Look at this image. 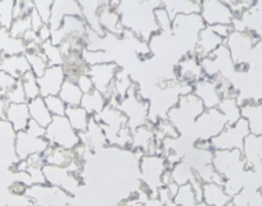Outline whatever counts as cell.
Instances as JSON below:
<instances>
[{
    "instance_id": "d4e9b609",
    "label": "cell",
    "mask_w": 262,
    "mask_h": 206,
    "mask_svg": "<svg viewBox=\"0 0 262 206\" xmlns=\"http://www.w3.org/2000/svg\"><path fill=\"white\" fill-rule=\"evenodd\" d=\"M202 203L208 206L231 205V196L224 188L223 183L207 182L203 183Z\"/></svg>"
},
{
    "instance_id": "f6af8a7d",
    "label": "cell",
    "mask_w": 262,
    "mask_h": 206,
    "mask_svg": "<svg viewBox=\"0 0 262 206\" xmlns=\"http://www.w3.org/2000/svg\"><path fill=\"white\" fill-rule=\"evenodd\" d=\"M32 2H34V7L37 11V13L41 16L42 21L45 24H49L50 14H52V7L55 0H32Z\"/></svg>"
},
{
    "instance_id": "e575fe53",
    "label": "cell",
    "mask_w": 262,
    "mask_h": 206,
    "mask_svg": "<svg viewBox=\"0 0 262 206\" xmlns=\"http://www.w3.org/2000/svg\"><path fill=\"white\" fill-rule=\"evenodd\" d=\"M171 170V177L172 180L176 184H186V183H191V180L194 178H196L195 172H194L193 168L190 167V164L185 161V160H181V161L176 162L175 165L170 168Z\"/></svg>"
},
{
    "instance_id": "e0dca14e",
    "label": "cell",
    "mask_w": 262,
    "mask_h": 206,
    "mask_svg": "<svg viewBox=\"0 0 262 206\" xmlns=\"http://www.w3.org/2000/svg\"><path fill=\"white\" fill-rule=\"evenodd\" d=\"M16 153L19 160H25L32 155H44L50 147L49 142L45 137H39L27 130L17 132L16 135Z\"/></svg>"
},
{
    "instance_id": "7402d4cb",
    "label": "cell",
    "mask_w": 262,
    "mask_h": 206,
    "mask_svg": "<svg viewBox=\"0 0 262 206\" xmlns=\"http://www.w3.org/2000/svg\"><path fill=\"white\" fill-rule=\"evenodd\" d=\"M80 137H81L82 145L86 146L93 153L99 152L100 150L110 146L102 125L97 121V119L94 116H92V119H90L86 132L84 134H80Z\"/></svg>"
},
{
    "instance_id": "b9f144b4",
    "label": "cell",
    "mask_w": 262,
    "mask_h": 206,
    "mask_svg": "<svg viewBox=\"0 0 262 206\" xmlns=\"http://www.w3.org/2000/svg\"><path fill=\"white\" fill-rule=\"evenodd\" d=\"M44 99L45 103H47V107L49 109L50 114L53 116H64L67 105L60 99L59 95H47V97H44Z\"/></svg>"
},
{
    "instance_id": "d6986e66",
    "label": "cell",
    "mask_w": 262,
    "mask_h": 206,
    "mask_svg": "<svg viewBox=\"0 0 262 206\" xmlns=\"http://www.w3.org/2000/svg\"><path fill=\"white\" fill-rule=\"evenodd\" d=\"M66 77H67V75H66L64 66L48 67L44 74L37 77V84H39L41 97L58 94Z\"/></svg>"
},
{
    "instance_id": "8d00e7d4",
    "label": "cell",
    "mask_w": 262,
    "mask_h": 206,
    "mask_svg": "<svg viewBox=\"0 0 262 206\" xmlns=\"http://www.w3.org/2000/svg\"><path fill=\"white\" fill-rule=\"evenodd\" d=\"M40 48H41V52L47 57L49 66H64L66 57L59 45L54 44L52 40H48V42L42 43Z\"/></svg>"
},
{
    "instance_id": "277c9868",
    "label": "cell",
    "mask_w": 262,
    "mask_h": 206,
    "mask_svg": "<svg viewBox=\"0 0 262 206\" xmlns=\"http://www.w3.org/2000/svg\"><path fill=\"white\" fill-rule=\"evenodd\" d=\"M165 155L162 153H144L139 159V174L142 184L149 191L150 197L157 196L158 188L162 187V178L168 169Z\"/></svg>"
},
{
    "instance_id": "f35d334b",
    "label": "cell",
    "mask_w": 262,
    "mask_h": 206,
    "mask_svg": "<svg viewBox=\"0 0 262 206\" xmlns=\"http://www.w3.org/2000/svg\"><path fill=\"white\" fill-rule=\"evenodd\" d=\"M22 81V85H24V89H25V94H26L27 98V102L34 98H37L40 94V88L39 84H37V76L34 74V72L30 70L27 71L24 76L19 79Z\"/></svg>"
},
{
    "instance_id": "7bdbcfd3",
    "label": "cell",
    "mask_w": 262,
    "mask_h": 206,
    "mask_svg": "<svg viewBox=\"0 0 262 206\" xmlns=\"http://www.w3.org/2000/svg\"><path fill=\"white\" fill-rule=\"evenodd\" d=\"M155 18L160 31H171L172 26V18L165 7L160 6L155 9Z\"/></svg>"
},
{
    "instance_id": "f1b7e54d",
    "label": "cell",
    "mask_w": 262,
    "mask_h": 206,
    "mask_svg": "<svg viewBox=\"0 0 262 206\" xmlns=\"http://www.w3.org/2000/svg\"><path fill=\"white\" fill-rule=\"evenodd\" d=\"M27 105H29V112L31 120H34L35 122L40 124L41 127L47 128L49 125V122L52 121L53 115L50 114L49 109L47 107L44 97L39 95L37 98L29 100Z\"/></svg>"
},
{
    "instance_id": "ab89813d",
    "label": "cell",
    "mask_w": 262,
    "mask_h": 206,
    "mask_svg": "<svg viewBox=\"0 0 262 206\" xmlns=\"http://www.w3.org/2000/svg\"><path fill=\"white\" fill-rule=\"evenodd\" d=\"M14 3L16 0H0V26L4 29L9 30L14 19Z\"/></svg>"
},
{
    "instance_id": "ffe728a7",
    "label": "cell",
    "mask_w": 262,
    "mask_h": 206,
    "mask_svg": "<svg viewBox=\"0 0 262 206\" xmlns=\"http://www.w3.org/2000/svg\"><path fill=\"white\" fill-rule=\"evenodd\" d=\"M244 161L248 169L259 173L262 170V135L249 133L244 139L243 148Z\"/></svg>"
},
{
    "instance_id": "1f68e13d",
    "label": "cell",
    "mask_w": 262,
    "mask_h": 206,
    "mask_svg": "<svg viewBox=\"0 0 262 206\" xmlns=\"http://www.w3.org/2000/svg\"><path fill=\"white\" fill-rule=\"evenodd\" d=\"M58 95H59L60 99L67 106H80L84 93H82V90L80 89V87L77 85V83L75 80L70 79V77H66Z\"/></svg>"
},
{
    "instance_id": "7c38bea8",
    "label": "cell",
    "mask_w": 262,
    "mask_h": 206,
    "mask_svg": "<svg viewBox=\"0 0 262 206\" xmlns=\"http://www.w3.org/2000/svg\"><path fill=\"white\" fill-rule=\"evenodd\" d=\"M120 70L121 66L117 62L111 61L90 65L86 67V74L92 77L95 89L99 90L107 99H110L113 95V81Z\"/></svg>"
},
{
    "instance_id": "484cf974",
    "label": "cell",
    "mask_w": 262,
    "mask_h": 206,
    "mask_svg": "<svg viewBox=\"0 0 262 206\" xmlns=\"http://www.w3.org/2000/svg\"><path fill=\"white\" fill-rule=\"evenodd\" d=\"M30 70H31L30 69V64L25 53L3 56V59L0 62V71L7 72V74L11 75L17 80L21 79Z\"/></svg>"
},
{
    "instance_id": "74e56055",
    "label": "cell",
    "mask_w": 262,
    "mask_h": 206,
    "mask_svg": "<svg viewBox=\"0 0 262 206\" xmlns=\"http://www.w3.org/2000/svg\"><path fill=\"white\" fill-rule=\"evenodd\" d=\"M173 203H175L176 206L200 205V202L196 200L195 192H194V188L193 186H191V183L179 186L178 192L173 196Z\"/></svg>"
},
{
    "instance_id": "30bf717a",
    "label": "cell",
    "mask_w": 262,
    "mask_h": 206,
    "mask_svg": "<svg viewBox=\"0 0 262 206\" xmlns=\"http://www.w3.org/2000/svg\"><path fill=\"white\" fill-rule=\"evenodd\" d=\"M248 122L241 117L235 124L226 125L225 129L210 140L212 150H242L244 139L249 134Z\"/></svg>"
},
{
    "instance_id": "681fc988",
    "label": "cell",
    "mask_w": 262,
    "mask_h": 206,
    "mask_svg": "<svg viewBox=\"0 0 262 206\" xmlns=\"http://www.w3.org/2000/svg\"><path fill=\"white\" fill-rule=\"evenodd\" d=\"M52 27L49 26V24H44L39 29V31H37V37H39V42L44 43V42H48V40L52 39Z\"/></svg>"
},
{
    "instance_id": "5bb4252c",
    "label": "cell",
    "mask_w": 262,
    "mask_h": 206,
    "mask_svg": "<svg viewBox=\"0 0 262 206\" xmlns=\"http://www.w3.org/2000/svg\"><path fill=\"white\" fill-rule=\"evenodd\" d=\"M200 6V14L202 16L206 26H212L217 24L233 25L235 19V13L231 7L221 0H201Z\"/></svg>"
},
{
    "instance_id": "6da1fadb",
    "label": "cell",
    "mask_w": 262,
    "mask_h": 206,
    "mask_svg": "<svg viewBox=\"0 0 262 206\" xmlns=\"http://www.w3.org/2000/svg\"><path fill=\"white\" fill-rule=\"evenodd\" d=\"M160 6H162L161 0H120L115 9L120 14L123 30L148 42L160 31L155 18V9Z\"/></svg>"
},
{
    "instance_id": "3957f363",
    "label": "cell",
    "mask_w": 262,
    "mask_h": 206,
    "mask_svg": "<svg viewBox=\"0 0 262 206\" xmlns=\"http://www.w3.org/2000/svg\"><path fill=\"white\" fill-rule=\"evenodd\" d=\"M205 27L200 13H179L173 17L171 34L184 56L194 53L198 37Z\"/></svg>"
},
{
    "instance_id": "9c48e42d",
    "label": "cell",
    "mask_w": 262,
    "mask_h": 206,
    "mask_svg": "<svg viewBox=\"0 0 262 206\" xmlns=\"http://www.w3.org/2000/svg\"><path fill=\"white\" fill-rule=\"evenodd\" d=\"M225 116L221 114L217 107L215 109H206L200 116L196 117L195 122L193 125V139L195 142L198 140H206L210 142L212 138L220 134L226 128Z\"/></svg>"
},
{
    "instance_id": "c3c4849f",
    "label": "cell",
    "mask_w": 262,
    "mask_h": 206,
    "mask_svg": "<svg viewBox=\"0 0 262 206\" xmlns=\"http://www.w3.org/2000/svg\"><path fill=\"white\" fill-rule=\"evenodd\" d=\"M210 27L216 32V34L219 35V36L224 37V39H226V37L229 36V34H230V32L234 30L233 25H224V24L212 25V26H210Z\"/></svg>"
},
{
    "instance_id": "8fae6325",
    "label": "cell",
    "mask_w": 262,
    "mask_h": 206,
    "mask_svg": "<svg viewBox=\"0 0 262 206\" xmlns=\"http://www.w3.org/2000/svg\"><path fill=\"white\" fill-rule=\"evenodd\" d=\"M45 182L48 184L57 186L63 188L72 196H77L82 186V177L80 174L71 172L67 167H59V165L45 164L42 167Z\"/></svg>"
},
{
    "instance_id": "603a6c76",
    "label": "cell",
    "mask_w": 262,
    "mask_h": 206,
    "mask_svg": "<svg viewBox=\"0 0 262 206\" xmlns=\"http://www.w3.org/2000/svg\"><path fill=\"white\" fill-rule=\"evenodd\" d=\"M224 43H225V39H224V37L219 36L210 26H206L205 29L201 31L193 54H195L198 58L210 56L213 50L217 49V48L220 47V45H223Z\"/></svg>"
},
{
    "instance_id": "ba28073f",
    "label": "cell",
    "mask_w": 262,
    "mask_h": 206,
    "mask_svg": "<svg viewBox=\"0 0 262 206\" xmlns=\"http://www.w3.org/2000/svg\"><path fill=\"white\" fill-rule=\"evenodd\" d=\"M25 195L34 205L41 206H66L72 202L74 196L57 186L48 183H36L26 188Z\"/></svg>"
},
{
    "instance_id": "cb8c5ba5",
    "label": "cell",
    "mask_w": 262,
    "mask_h": 206,
    "mask_svg": "<svg viewBox=\"0 0 262 206\" xmlns=\"http://www.w3.org/2000/svg\"><path fill=\"white\" fill-rule=\"evenodd\" d=\"M242 117L247 120L252 134L262 135V99L247 100L241 105Z\"/></svg>"
},
{
    "instance_id": "816d5d0a",
    "label": "cell",
    "mask_w": 262,
    "mask_h": 206,
    "mask_svg": "<svg viewBox=\"0 0 262 206\" xmlns=\"http://www.w3.org/2000/svg\"><path fill=\"white\" fill-rule=\"evenodd\" d=\"M26 130L27 132L32 133V134L39 135V137H45V128L41 127L40 124H37V122H35L34 120H30Z\"/></svg>"
},
{
    "instance_id": "83f0119b",
    "label": "cell",
    "mask_w": 262,
    "mask_h": 206,
    "mask_svg": "<svg viewBox=\"0 0 262 206\" xmlns=\"http://www.w3.org/2000/svg\"><path fill=\"white\" fill-rule=\"evenodd\" d=\"M27 45L21 37L12 36L8 29L0 26V53L3 56L26 53Z\"/></svg>"
},
{
    "instance_id": "4dcf8cb0",
    "label": "cell",
    "mask_w": 262,
    "mask_h": 206,
    "mask_svg": "<svg viewBox=\"0 0 262 206\" xmlns=\"http://www.w3.org/2000/svg\"><path fill=\"white\" fill-rule=\"evenodd\" d=\"M69 121L71 122L72 128L76 130L79 134H84L89 127L92 115L86 111L82 106H67L64 115Z\"/></svg>"
},
{
    "instance_id": "5b68a950",
    "label": "cell",
    "mask_w": 262,
    "mask_h": 206,
    "mask_svg": "<svg viewBox=\"0 0 262 206\" xmlns=\"http://www.w3.org/2000/svg\"><path fill=\"white\" fill-rule=\"evenodd\" d=\"M138 89L139 88L137 85H133L127 94L120 99L117 106L127 119V125L131 130L149 121V100L144 99Z\"/></svg>"
},
{
    "instance_id": "4fadbf2b",
    "label": "cell",
    "mask_w": 262,
    "mask_h": 206,
    "mask_svg": "<svg viewBox=\"0 0 262 206\" xmlns=\"http://www.w3.org/2000/svg\"><path fill=\"white\" fill-rule=\"evenodd\" d=\"M94 117L102 125L110 146L115 145L118 133L125 127H128L127 119H126L125 115L121 112V110L117 106H115L112 103H107L103 111Z\"/></svg>"
},
{
    "instance_id": "52a82bcc",
    "label": "cell",
    "mask_w": 262,
    "mask_h": 206,
    "mask_svg": "<svg viewBox=\"0 0 262 206\" xmlns=\"http://www.w3.org/2000/svg\"><path fill=\"white\" fill-rule=\"evenodd\" d=\"M212 165L217 174L225 179L242 177L248 170L242 150H213Z\"/></svg>"
},
{
    "instance_id": "7a4b0ae2",
    "label": "cell",
    "mask_w": 262,
    "mask_h": 206,
    "mask_svg": "<svg viewBox=\"0 0 262 206\" xmlns=\"http://www.w3.org/2000/svg\"><path fill=\"white\" fill-rule=\"evenodd\" d=\"M205 110L206 107L200 97H196L193 92H190L179 98L178 103L168 111L167 119L172 122L181 137L188 138L195 143V140L193 139V125L196 117Z\"/></svg>"
},
{
    "instance_id": "836d02e7",
    "label": "cell",
    "mask_w": 262,
    "mask_h": 206,
    "mask_svg": "<svg viewBox=\"0 0 262 206\" xmlns=\"http://www.w3.org/2000/svg\"><path fill=\"white\" fill-rule=\"evenodd\" d=\"M162 7H165L170 13L171 18L179 13H200L201 6L196 0H161Z\"/></svg>"
},
{
    "instance_id": "ac0fdd59",
    "label": "cell",
    "mask_w": 262,
    "mask_h": 206,
    "mask_svg": "<svg viewBox=\"0 0 262 206\" xmlns=\"http://www.w3.org/2000/svg\"><path fill=\"white\" fill-rule=\"evenodd\" d=\"M219 80H220V77L211 79V77L203 76L202 79L193 83V93L196 97H200L206 109L217 107L221 98H223V92L220 89Z\"/></svg>"
},
{
    "instance_id": "d6a6232c",
    "label": "cell",
    "mask_w": 262,
    "mask_h": 206,
    "mask_svg": "<svg viewBox=\"0 0 262 206\" xmlns=\"http://www.w3.org/2000/svg\"><path fill=\"white\" fill-rule=\"evenodd\" d=\"M107 103L108 99L103 93H100L97 89H93L92 92L84 93L80 106L84 107L92 116H97L98 114L103 111Z\"/></svg>"
},
{
    "instance_id": "f907efd6",
    "label": "cell",
    "mask_w": 262,
    "mask_h": 206,
    "mask_svg": "<svg viewBox=\"0 0 262 206\" xmlns=\"http://www.w3.org/2000/svg\"><path fill=\"white\" fill-rule=\"evenodd\" d=\"M30 18H31V29L34 30V31H39L40 27L42 26V25L45 24L44 21H42L41 16H40L39 13H37L36 9H32V12L30 13Z\"/></svg>"
},
{
    "instance_id": "ee69618b",
    "label": "cell",
    "mask_w": 262,
    "mask_h": 206,
    "mask_svg": "<svg viewBox=\"0 0 262 206\" xmlns=\"http://www.w3.org/2000/svg\"><path fill=\"white\" fill-rule=\"evenodd\" d=\"M6 97L9 103H25L27 102L26 94H25L24 85L21 80L16 83L8 92H6Z\"/></svg>"
},
{
    "instance_id": "bcb514c9",
    "label": "cell",
    "mask_w": 262,
    "mask_h": 206,
    "mask_svg": "<svg viewBox=\"0 0 262 206\" xmlns=\"http://www.w3.org/2000/svg\"><path fill=\"white\" fill-rule=\"evenodd\" d=\"M34 8L35 7L32 0H16V3H14V18L30 16Z\"/></svg>"
},
{
    "instance_id": "8992f818",
    "label": "cell",
    "mask_w": 262,
    "mask_h": 206,
    "mask_svg": "<svg viewBox=\"0 0 262 206\" xmlns=\"http://www.w3.org/2000/svg\"><path fill=\"white\" fill-rule=\"evenodd\" d=\"M45 138L50 146L64 150L74 151L81 145V137L66 116H53L52 121L45 128Z\"/></svg>"
},
{
    "instance_id": "60d3db41",
    "label": "cell",
    "mask_w": 262,
    "mask_h": 206,
    "mask_svg": "<svg viewBox=\"0 0 262 206\" xmlns=\"http://www.w3.org/2000/svg\"><path fill=\"white\" fill-rule=\"evenodd\" d=\"M29 30H31V18H30V16L14 18L11 27H9V32H11L12 36L21 37V39Z\"/></svg>"
},
{
    "instance_id": "2e32d148",
    "label": "cell",
    "mask_w": 262,
    "mask_h": 206,
    "mask_svg": "<svg viewBox=\"0 0 262 206\" xmlns=\"http://www.w3.org/2000/svg\"><path fill=\"white\" fill-rule=\"evenodd\" d=\"M130 150L137 153H161V142L156 138L155 124L148 121L140 127L133 129Z\"/></svg>"
},
{
    "instance_id": "f546056e",
    "label": "cell",
    "mask_w": 262,
    "mask_h": 206,
    "mask_svg": "<svg viewBox=\"0 0 262 206\" xmlns=\"http://www.w3.org/2000/svg\"><path fill=\"white\" fill-rule=\"evenodd\" d=\"M217 109L220 110L221 114L225 116L228 125L235 124L242 117L241 112V103H239L236 94H226L221 98Z\"/></svg>"
},
{
    "instance_id": "4316f807",
    "label": "cell",
    "mask_w": 262,
    "mask_h": 206,
    "mask_svg": "<svg viewBox=\"0 0 262 206\" xmlns=\"http://www.w3.org/2000/svg\"><path fill=\"white\" fill-rule=\"evenodd\" d=\"M6 120H8L14 128L16 132H22L27 129L30 120L29 105L27 102L25 103H9L8 109H7Z\"/></svg>"
},
{
    "instance_id": "7dc6e473",
    "label": "cell",
    "mask_w": 262,
    "mask_h": 206,
    "mask_svg": "<svg viewBox=\"0 0 262 206\" xmlns=\"http://www.w3.org/2000/svg\"><path fill=\"white\" fill-rule=\"evenodd\" d=\"M75 81L77 83V85H79L80 89L82 90V93H89V92H92L93 89H95L94 84H93L92 77L86 74V71H84V72H81V74L77 75V77Z\"/></svg>"
},
{
    "instance_id": "9a60e30c",
    "label": "cell",
    "mask_w": 262,
    "mask_h": 206,
    "mask_svg": "<svg viewBox=\"0 0 262 206\" xmlns=\"http://www.w3.org/2000/svg\"><path fill=\"white\" fill-rule=\"evenodd\" d=\"M256 43V37L252 32L239 30H233L225 39V45L230 50L235 65L247 64V57L251 54Z\"/></svg>"
},
{
    "instance_id": "44dd1931",
    "label": "cell",
    "mask_w": 262,
    "mask_h": 206,
    "mask_svg": "<svg viewBox=\"0 0 262 206\" xmlns=\"http://www.w3.org/2000/svg\"><path fill=\"white\" fill-rule=\"evenodd\" d=\"M205 76L202 66H201L200 58L195 54H186L179 61L178 71H176V79L186 83H195L196 80L202 79Z\"/></svg>"
},
{
    "instance_id": "d590c367",
    "label": "cell",
    "mask_w": 262,
    "mask_h": 206,
    "mask_svg": "<svg viewBox=\"0 0 262 206\" xmlns=\"http://www.w3.org/2000/svg\"><path fill=\"white\" fill-rule=\"evenodd\" d=\"M26 57L27 61L30 64V69L31 71L36 75L37 77L41 76L45 72V70L49 67V62H48L45 54L41 52V48H37V49L32 50H26Z\"/></svg>"
}]
</instances>
